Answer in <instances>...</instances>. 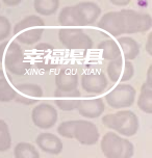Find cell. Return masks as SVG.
I'll list each match as a JSON object with an SVG mask.
<instances>
[{"mask_svg": "<svg viewBox=\"0 0 152 158\" xmlns=\"http://www.w3.org/2000/svg\"><path fill=\"white\" fill-rule=\"evenodd\" d=\"M55 84L57 89L71 91L77 89L78 76L70 70H61L55 76Z\"/></svg>", "mask_w": 152, "mask_h": 158, "instance_id": "18", "label": "cell"}, {"mask_svg": "<svg viewBox=\"0 0 152 158\" xmlns=\"http://www.w3.org/2000/svg\"><path fill=\"white\" fill-rule=\"evenodd\" d=\"M102 123L106 128L124 136H133L139 130V118L133 111L128 109L105 114L102 118Z\"/></svg>", "mask_w": 152, "mask_h": 158, "instance_id": "3", "label": "cell"}, {"mask_svg": "<svg viewBox=\"0 0 152 158\" xmlns=\"http://www.w3.org/2000/svg\"><path fill=\"white\" fill-rule=\"evenodd\" d=\"M151 42H152V33H149L148 38H147V42H146V51L149 55H152V48H151Z\"/></svg>", "mask_w": 152, "mask_h": 158, "instance_id": "30", "label": "cell"}, {"mask_svg": "<svg viewBox=\"0 0 152 158\" xmlns=\"http://www.w3.org/2000/svg\"><path fill=\"white\" fill-rule=\"evenodd\" d=\"M99 130L94 123L86 120H75L74 138L84 146H93L99 140Z\"/></svg>", "mask_w": 152, "mask_h": 158, "instance_id": "10", "label": "cell"}, {"mask_svg": "<svg viewBox=\"0 0 152 158\" xmlns=\"http://www.w3.org/2000/svg\"><path fill=\"white\" fill-rule=\"evenodd\" d=\"M58 118L57 110L54 106L48 103L36 105L32 111V123L40 129H50L55 125Z\"/></svg>", "mask_w": 152, "mask_h": 158, "instance_id": "9", "label": "cell"}, {"mask_svg": "<svg viewBox=\"0 0 152 158\" xmlns=\"http://www.w3.org/2000/svg\"><path fill=\"white\" fill-rule=\"evenodd\" d=\"M81 100V93L77 89H71V91H63L57 89L54 93V103L64 111H72L77 109L79 102Z\"/></svg>", "mask_w": 152, "mask_h": 158, "instance_id": "14", "label": "cell"}, {"mask_svg": "<svg viewBox=\"0 0 152 158\" xmlns=\"http://www.w3.org/2000/svg\"><path fill=\"white\" fill-rule=\"evenodd\" d=\"M118 45L120 47L121 54H123L125 60H133L140 53L139 43L129 36H123L118 40Z\"/></svg>", "mask_w": 152, "mask_h": 158, "instance_id": "19", "label": "cell"}, {"mask_svg": "<svg viewBox=\"0 0 152 158\" xmlns=\"http://www.w3.org/2000/svg\"><path fill=\"white\" fill-rule=\"evenodd\" d=\"M81 86L90 94H101L108 87V78L101 72H89L81 76Z\"/></svg>", "mask_w": 152, "mask_h": 158, "instance_id": "15", "label": "cell"}, {"mask_svg": "<svg viewBox=\"0 0 152 158\" xmlns=\"http://www.w3.org/2000/svg\"><path fill=\"white\" fill-rule=\"evenodd\" d=\"M124 16L125 22V33H142L151 29L152 18L148 14H143L132 10H121Z\"/></svg>", "mask_w": 152, "mask_h": 158, "instance_id": "8", "label": "cell"}, {"mask_svg": "<svg viewBox=\"0 0 152 158\" xmlns=\"http://www.w3.org/2000/svg\"><path fill=\"white\" fill-rule=\"evenodd\" d=\"M14 156L16 158H39L40 153L36 147L29 143H18L14 148Z\"/></svg>", "mask_w": 152, "mask_h": 158, "instance_id": "24", "label": "cell"}, {"mask_svg": "<svg viewBox=\"0 0 152 158\" xmlns=\"http://www.w3.org/2000/svg\"><path fill=\"white\" fill-rule=\"evenodd\" d=\"M137 106L145 114H152V86L144 82L141 86V93L137 98Z\"/></svg>", "mask_w": 152, "mask_h": 158, "instance_id": "21", "label": "cell"}, {"mask_svg": "<svg viewBox=\"0 0 152 158\" xmlns=\"http://www.w3.org/2000/svg\"><path fill=\"white\" fill-rule=\"evenodd\" d=\"M98 27L112 36H120L125 33V22L122 12H109L101 17Z\"/></svg>", "mask_w": 152, "mask_h": 158, "instance_id": "12", "label": "cell"}, {"mask_svg": "<svg viewBox=\"0 0 152 158\" xmlns=\"http://www.w3.org/2000/svg\"><path fill=\"white\" fill-rule=\"evenodd\" d=\"M136 89L130 84L120 83L105 95L104 100L112 108L122 109L132 106L136 100Z\"/></svg>", "mask_w": 152, "mask_h": 158, "instance_id": "6", "label": "cell"}, {"mask_svg": "<svg viewBox=\"0 0 152 158\" xmlns=\"http://www.w3.org/2000/svg\"><path fill=\"white\" fill-rule=\"evenodd\" d=\"M58 39L70 50H89L93 48L92 39L78 28H61L58 30Z\"/></svg>", "mask_w": 152, "mask_h": 158, "instance_id": "5", "label": "cell"}, {"mask_svg": "<svg viewBox=\"0 0 152 158\" xmlns=\"http://www.w3.org/2000/svg\"><path fill=\"white\" fill-rule=\"evenodd\" d=\"M12 147V136L6 122L0 120V152L10 150Z\"/></svg>", "mask_w": 152, "mask_h": 158, "instance_id": "25", "label": "cell"}, {"mask_svg": "<svg viewBox=\"0 0 152 158\" xmlns=\"http://www.w3.org/2000/svg\"><path fill=\"white\" fill-rule=\"evenodd\" d=\"M12 31V24L6 17L0 15V42L6 40Z\"/></svg>", "mask_w": 152, "mask_h": 158, "instance_id": "28", "label": "cell"}, {"mask_svg": "<svg viewBox=\"0 0 152 158\" xmlns=\"http://www.w3.org/2000/svg\"><path fill=\"white\" fill-rule=\"evenodd\" d=\"M100 147L103 155L108 158H130L134 152V147L130 140L120 136L116 132L104 134Z\"/></svg>", "mask_w": 152, "mask_h": 158, "instance_id": "4", "label": "cell"}, {"mask_svg": "<svg viewBox=\"0 0 152 158\" xmlns=\"http://www.w3.org/2000/svg\"><path fill=\"white\" fill-rule=\"evenodd\" d=\"M16 95L15 87L12 85L5 73L0 70V102H11Z\"/></svg>", "mask_w": 152, "mask_h": 158, "instance_id": "22", "label": "cell"}, {"mask_svg": "<svg viewBox=\"0 0 152 158\" xmlns=\"http://www.w3.org/2000/svg\"><path fill=\"white\" fill-rule=\"evenodd\" d=\"M2 2L7 6H16L21 3L22 0H2Z\"/></svg>", "mask_w": 152, "mask_h": 158, "instance_id": "31", "label": "cell"}, {"mask_svg": "<svg viewBox=\"0 0 152 158\" xmlns=\"http://www.w3.org/2000/svg\"><path fill=\"white\" fill-rule=\"evenodd\" d=\"M36 143L42 151L51 155L61 154L64 148L61 138L56 136L55 134L49 133V132H43V133L39 134L36 136Z\"/></svg>", "mask_w": 152, "mask_h": 158, "instance_id": "16", "label": "cell"}, {"mask_svg": "<svg viewBox=\"0 0 152 158\" xmlns=\"http://www.w3.org/2000/svg\"><path fill=\"white\" fill-rule=\"evenodd\" d=\"M104 102L101 98L84 99L80 100L77 110L81 117L87 118H96L100 117L104 111Z\"/></svg>", "mask_w": 152, "mask_h": 158, "instance_id": "17", "label": "cell"}, {"mask_svg": "<svg viewBox=\"0 0 152 158\" xmlns=\"http://www.w3.org/2000/svg\"><path fill=\"white\" fill-rule=\"evenodd\" d=\"M130 1L131 0H109V2L116 6H126L130 3Z\"/></svg>", "mask_w": 152, "mask_h": 158, "instance_id": "29", "label": "cell"}, {"mask_svg": "<svg viewBox=\"0 0 152 158\" xmlns=\"http://www.w3.org/2000/svg\"><path fill=\"white\" fill-rule=\"evenodd\" d=\"M98 49L102 51V57L105 60H114L121 58V50L119 45L114 40H105L98 45Z\"/></svg>", "mask_w": 152, "mask_h": 158, "instance_id": "20", "label": "cell"}, {"mask_svg": "<svg viewBox=\"0 0 152 158\" xmlns=\"http://www.w3.org/2000/svg\"><path fill=\"white\" fill-rule=\"evenodd\" d=\"M72 15L76 26H89L99 19L101 8L95 2L83 1L72 6Z\"/></svg>", "mask_w": 152, "mask_h": 158, "instance_id": "7", "label": "cell"}, {"mask_svg": "<svg viewBox=\"0 0 152 158\" xmlns=\"http://www.w3.org/2000/svg\"><path fill=\"white\" fill-rule=\"evenodd\" d=\"M44 20L39 16H27L14 26L13 33L21 44L32 46L41 41L44 33Z\"/></svg>", "mask_w": 152, "mask_h": 158, "instance_id": "2", "label": "cell"}, {"mask_svg": "<svg viewBox=\"0 0 152 158\" xmlns=\"http://www.w3.org/2000/svg\"><path fill=\"white\" fill-rule=\"evenodd\" d=\"M58 22L63 26H76L72 15V6H66L61 10L58 15Z\"/></svg>", "mask_w": 152, "mask_h": 158, "instance_id": "26", "label": "cell"}, {"mask_svg": "<svg viewBox=\"0 0 152 158\" xmlns=\"http://www.w3.org/2000/svg\"><path fill=\"white\" fill-rule=\"evenodd\" d=\"M75 121H66L61 123L57 127V133L66 138H74Z\"/></svg>", "mask_w": 152, "mask_h": 158, "instance_id": "27", "label": "cell"}, {"mask_svg": "<svg viewBox=\"0 0 152 158\" xmlns=\"http://www.w3.org/2000/svg\"><path fill=\"white\" fill-rule=\"evenodd\" d=\"M36 49L38 50H49V49H53V47L47 43H41L40 45L36 46Z\"/></svg>", "mask_w": 152, "mask_h": 158, "instance_id": "32", "label": "cell"}, {"mask_svg": "<svg viewBox=\"0 0 152 158\" xmlns=\"http://www.w3.org/2000/svg\"><path fill=\"white\" fill-rule=\"evenodd\" d=\"M0 61L8 72L16 76H24L32 67L25 60L22 47L15 41L0 44Z\"/></svg>", "mask_w": 152, "mask_h": 158, "instance_id": "1", "label": "cell"}, {"mask_svg": "<svg viewBox=\"0 0 152 158\" xmlns=\"http://www.w3.org/2000/svg\"><path fill=\"white\" fill-rule=\"evenodd\" d=\"M35 10L41 16H51L57 12L60 7V0H35Z\"/></svg>", "mask_w": 152, "mask_h": 158, "instance_id": "23", "label": "cell"}, {"mask_svg": "<svg viewBox=\"0 0 152 158\" xmlns=\"http://www.w3.org/2000/svg\"><path fill=\"white\" fill-rule=\"evenodd\" d=\"M16 95L14 100L23 105L36 104L43 97V89L35 83H21L15 86Z\"/></svg>", "mask_w": 152, "mask_h": 158, "instance_id": "13", "label": "cell"}, {"mask_svg": "<svg viewBox=\"0 0 152 158\" xmlns=\"http://www.w3.org/2000/svg\"><path fill=\"white\" fill-rule=\"evenodd\" d=\"M134 67L130 60L118 58L111 60L108 66V76L112 82H125L133 77Z\"/></svg>", "mask_w": 152, "mask_h": 158, "instance_id": "11", "label": "cell"}, {"mask_svg": "<svg viewBox=\"0 0 152 158\" xmlns=\"http://www.w3.org/2000/svg\"><path fill=\"white\" fill-rule=\"evenodd\" d=\"M151 73H152V66L150 64L149 66V69H148V71H147V80H146V83L148 84V85H150L152 86V80H151Z\"/></svg>", "mask_w": 152, "mask_h": 158, "instance_id": "33", "label": "cell"}]
</instances>
